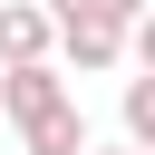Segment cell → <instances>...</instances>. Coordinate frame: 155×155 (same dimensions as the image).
Masks as SVG:
<instances>
[{"mask_svg":"<svg viewBox=\"0 0 155 155\" xmlns=\"http://www.w3.org/2000/svg\"><path fill=\"white\" fill-rule=\"evenodd\" d=\"M29 58H58V19L39 0H0V68H29Z\"/></svg>","mask_w":155,"mask_h":155,"instance_id":"obj_2","label":"cell"},{"mask_svg":"<svg viewBox=\"0 0 155 155\" xmlns=\"http://www.w3.org/2000/svg\"><path fill=\"white\" fill-rule=\"evenodd\" d=\"M116 58H126V29H116V19H58V68L107 78Z\"/></svg>","mask_w":155,"mask_h":155,"instance_id":"obj_1","label":"cell"},{"mask_svg":"<svg viewBox=\"0 0 155 155\" xmlns=\"http://www.w3.org/2000/svg\"><path fill=\"white\" fill-rule=\"evenodd\" d=\"M126 58H136V68H145V78H155V0H145V10H136V29H126Z\"/></svg>","mask_w":155,"mask_h":155,"instance_id":"obj_7","label":"cell"},{"mask_svg":"<svg viewBox=\"0 0 155 155\" xmlns=\"http://www.w3.org/2000/svg\"><path fill=\"white\" fill-rule=\"evenodd\" d=\"M48 19H116V29H136V10L145 0H39Z\"/></svg>","mask_w":155,"mask_h":155,"instance_id":"obj_6","label":"cell"},{"mask_svg":"<svg viewBox=\"0 0 155 155\" xmlns=\"http://www.w3.org/2000/svg\"><path fill=\"white\" fill-rule=\"evenodd\" d=\"M19 145H29V155H87V116H78V97H48L39 116H19Z\"/></svg>","mask_w":155,"mask_h":155,"instance_id":"obj_4","label":"cell"},{"mask_svg":"<svg viewBox=\"0 0 155 155\" xmlns=\"http://www.w3.org/2000/svg\"><path fill=\"white\" fill-rule=\"evenodd\" d=\"M87 155H136V145H87Z\"/></svg>","mask_w":155,"mask_h":155,"instance_id":"obj_8","label":"cell"},{"mask_svg":"<svg viewBox=\"0 0 155 155\" xmlns=\"http://www.w3.org/2000/svg\"><path fill=\"white\" fill-rule=\"evenodd\" d=\"M48 97H68V68H58V58H29V68H0V126L39 116Z\"/></svg>","mask_w":155,"mask_h":155,"instance_id":"obj_3","label":"cell"},{"mask_svg":"<svg viewBox=\"0 0 155 155\" xmlns=\"http://www.w3.org/2000/svg\"><path fill=\"white\" fill-rule=\"evenodd\" d=\"M116 116H126V145H136V155H155V78H126Z\"/></svg>","mask_w":155,"mask_h":155,"instance_id":"obj_5","label":"cell"}]
</instances>
